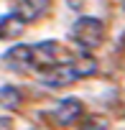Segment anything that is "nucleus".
I'll return each mask as SVG.
<instances>
[{"instance_id": "1", "label": "nucleus", "mask_w": 125, "mask_h": 130, "mask_svg": "<svg viewBox=\"0 0 125 130\" xmlns=\"http://www.w3.org/2000/svg\"><path fill=\"white\" fill-rule=\"evenodd\" d=\"M72 38H74V43H79L87 51L97 48L105 38V23L100 18H92V15H79L72 23Z\"/></svg>"}, {"instance_id": "6", "label": "nucleus", "mask_w": 125, "mask_h": 130, "mask_svg": "<svg viewBox=\"0 0 125 130\" xmlns=\"http://www.w3.org/2000/svg\"><path fill=\"white\" fill-rule=\"evenodd\" d=\"M26 28V21L18 15V13H5L0 15V41H13L23 33Z\"/></svg>"}, {"instance_id": "12", "label": "nucleus", "mask_w": 125, "mask_h": 130, "mask_svg": "<svg viewBox=\"0 0 125 130\" xmlns=\"http://www.w3.org/2000/svg\"><path fill=\"white\" fill-rule=\"evenodd\" d=\"M67 5H69V8H79V5H82V0H67Z\"/></svg>"}, {"instance_id": "5", "label": "nucleus", "mask_w": 125, "mask_h": 130, "mask_svg": "<svg viewBox=\"0 0 125 130\" xmlns=\"http://www.w3.org/2000/svg\"><path fill=\"white\" fill-rule=\"evenodd\" d=\"M82 112H84L82 102H79L77 97H67V100H61V102L56 105L54 120H56L59 125H72V122H77V120L82 117Z\"/></svg>"}, {"instance_id": "3", "label": "nucleus", "mask_w": 125, "mask_h": 130, "mask_svg": "<svg viewBox=\"0 0 125 130\" xmlns=\"http://www.w3.org/2000/svg\"><path fill=\"white\" fill-rule=\"evenodd\" d=\"M38 79H41V84H46V87L61 89V87H72L79 77H77V72H74L72 64L64 61V64H56V67H51V69L38 72Z\"/></svg>"}, {"instance_id": "4", "label": "nucleus", "mask_w": 125, "mask_h": 130, "mask_svg": "<svg viewBox=\"0 0 125 130\" xmlns=\"http://www.w3.org/2000/svg\"><path fill=\"white\" fill-rule=\"evenodd\" d=\"M3 61H5V67H10V69H15V72H28V69H33L31 46H23V43L13 46L10 51L3 54Z\"/></svg>"}, {"instance_id": "8", "label": "nucleus", "mask_w": 125, "mask_h": 130, "mask_svg": "<svg viewBox=\"0 0 125 130\" xmlns=\"http://www.w3.org/2000/svg\"><path fill=\"white\" fill-rule=\"evenodd\" d=\"M69 64L74 67V72H77V77H79V79L92 77V74L97 72V59H95L92 54H87V51H84V54H79V56H74Z\"/></svg>"}, {"instance_id": "9", "label": "nucleus", "mask_w": 125, "mask_h": 130, "mask_svg": "<svg viewBox=\"0 0 125 130\" xmlns=\"http://www.w3.org/2000/svg\"><path fill=\"white\" fill-rule=\"evenodd\" d=\"M21 102H23V94H21L18 87H10V84L0 87V107H5V110H18Z\"/></svg>"}, {"instance_id": "2", "label": "nucleus", "mask_w": 125, "mask_h": 130, "mask_svg": "<svg viewBox=\"0 0 125 130\" xmlns=\"http://www.w3.org/2000/svg\"><path fill=\"white\" fill-rule=\"evenodd\" d=\"M31 54H33V69L43 72V69H51L56 64H64V46L59 41H41L36 46H31Z\"/></svg>"}, {"instance_id": "13", "label": "nucleus", "mask_w": 125, "mask_h": 130, "mask_svg": "<svg viewBox=\"0 0 125 130\" xmlns=\"http://www.w3.org/2000/svg\"><path fill=\"white\" fill-rule=\"evenodd\" d=\"M122 8H125V0H122Z\"/></svg>"}, {"instance_id": "7", "label": "nucleus", "mask_w": 125, "mask_h": 130, "mask_svg": "<svg viewBox=\"0 0 125 130\" xmlns=\"http://www.w3.org/2000/svg\"><path fill=\"white\" fill-rule=\"evenodd\" d=\"M51 8V0H21L18 5V15L23 21H38L41 15H46Z\"/></svg>"}, {"instance_id": "10", "label": "nucleus", "mask_w": 125, "mask_h": 130, "mask_svg": "<svg viewBox=\"0 0 125 130\" xmlns=\"http://www.w3.org/2000/svg\"><path fill=\"white\" fill-rule=\"evenodd\" d=\"M82 130H107V125H105V122H100V120H95L92 125H84Z\"/></svg>"}, {"instance_id": "11", "label": "nucleus", "mask_w": 125, "mask_h": 130, "mask_svg": "<svg viewBox=\"0 0 125 130\" xmlns=\"http://www.w3.org/2000/svg\"><path fill=\"white\" fill-rule=\"evenodd\" d=\"M0 130H13V120L10 117H0Z\"/></svg>"}]
</instances>
